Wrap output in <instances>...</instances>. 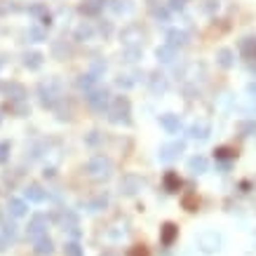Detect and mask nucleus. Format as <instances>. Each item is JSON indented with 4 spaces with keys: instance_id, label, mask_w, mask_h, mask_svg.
Wrapping results in <instances>:
<instances>
[{
    "instance_id": "nucleus-1",
    "label": "nucleus",
    "mask_w": 256,
    "mask_h": 256,
    "mask_svg": "<svg viewBox=\"0 0 256 256\" xmlns=\"http://www.w3.org/2000/svg\"><path fill=\"white\" fill-rule=\"evenodd\" d=\"M108 120L113 122V125H129L132 122V106H129V99L127 96H115L113 101H111V106L106 111Z\"/></svg>"
},
{
    "instance_id": "nucleus-2",
    "label": "nucleus",
    "mask_w": 256,
    "mask_h": 256,
    "mask_svg": "<svg viewBox=\"0 0 256 256\" xmlns=\"http://www.w3.org/2000/svg\"><path fill=\"white\" fill-rule=\"evenodd\" d=\"M85 171H87V176L94 179V181H106L108 176H111V171H113V165H111V160H108L106 155H94L85 165Z\"/></svg>"
},
{
    "instance_id": "nucleus-3",
    "label": "nucleus",
    "mask_w": 256,
    "mask_h": 256,
    "mask_svg": "<svg viewBox=\"0 0 256 256\" xmlns=\"http://www.w3.org/2000/svg\"><path fill=\"white\" fill-rule=\"evenodd\" d=\"M61 92H64V85L59 78H47L45 83H40V96L45 106H54V101L61 99Z\"/></svg>"
},
{
    "instance_id": "nucleus-4",
    "label": "nucleus",
    "mask_w": 256,
    "mask_h": 256,
    "mask_svg": "<svg viewBox=\"0 0 256 256\" xmlns=\"http://www.w3.org/2000/svg\"><path fill=\"white\" fill-rule=\"evenodd\" d=\"M198 247L204 254H216L221 249V235L216 233V230H207V233H202L198 237Z\"/></svg>"
},
{
    "instance_id": "nucleus-5",
    "label": "nucleus",
    "mask_w": 256,
    "mask_h": 256,
    "mask_svg": "<svg viewBox=\"0 0 256 256\" xmlns=\"http://www.w3.org/2000/svg\"><path fill=\"white\" fill-rule=\"evenodd\" d=\"M87 104L94 108V111H108L111 106V94H108V89H92V92H87Z\"/></svg>"
},
{
    "instance_id": "nucleus-6",
    "label": "nucleus",
    "mask_w": 256,
    "mask_h": 256,
    "mask_svg": "<svg viewBox=\"0 0 256 256\" xmlns=\"http://www.w3.org/2000/svg\"><path fill=\"white\" fill-rule=\"evenodd\" d=\"M183 150H186V141H171V143L162 146L158 158H160V162H171V160H176Z\"/></svg>"
},
{
    "instance_id": "nucleus-7",
    "label": "nucleus",
    "mask_w": 256,
    "mask_h": 256,
    "mask_svg": "<svg viewBox=\"0 0 256 256\" xmlns=\"http://www.w3.org/2000/svg\"><path fill=\"white\" fill-rule=\"evenodd\" d=\"M143 188V179L137 174H125L122 181H120V193L122 195H137Z\"/></svg>"
},
{
    "instance_id": "nucleus-8",
    "label": "nucleus",
    "mask_w": 256,
    "mask_h": 256,
    "mask_svg": "<svg viewBox=\"0 0 256 256\" xmlns=\"http://www.w3.org/2000/svg\"><path fill=\"white\" fill-rule=\"evenodd\" d=\"M45 233H47V216L35 214V216L31 219V224H28V237L40 240V237H45Z\"/></svg>"
},
{
    "instance_id": "nucleus-9",
    "label": "nucleus",
    "mask_w": 256,
    "mask_h": 256,
    "mask_svg": "<svg viewBox=\"0 0 256 256\" xmlns=\"http://www.w3.org/2000/svg\"><path fill=\"white\" fill-rule=\"evenodd\" d=\"M160 125L165 132L176 134V132L181 129V117L176 115V113H165V115H160Z\"/></svg>"
},
{
    "instance_id": "nucleus-10",
    "label": "nucleus",
    "mask_w": 256,
    "mask_h": 256,
    "mask_svg": "<svg viewBox=\"0 0 256 256\" xmlns=\"http://www.w3.org/2000/svg\"><path fill=\"white\" fill-rule=\"evenodd\" d=\"M209 134H212V127L204 120H198V122H193L191 127H188V137L191 139H207Z\"/></svg>"
},
{
    "instance_id": "nucleus-11",
    "label": "nucleus",
    "mask_w": 256,
    "mask_h": 256,
    "mask_svg": "<svg viewBox=\"0 0 256 256\" xmlns=\"http://www.w3.org/2000/svg\"><path fill=\"white\" fill-rule=\"evenodd\" d=\"M237 50L240 54L249 59V61H256V38H242L240 43H237Z\"/></svg>"
},
{
    "instance_id": "nucleus-12",
    "label": "nucleus",
    "mask_w": 256,
    "mask_h": 256,
    "mask_svg": "<svg viewBox=\"0 0 256 256\" xmlns=\"http://www.w3.org/2000/svg\"><path fill=\"white\" fill-rule=\"evenodd\" d=\"M207 170H209V162H207L204 155H193L191 160H188V171H191L193 176H200Z\"/></svg>"
},
{
    "instance_id": "nucleus-13",
    "label": "nucleus",
    "mask_w": 256,
    "mask_h": 256,
    "mask_svg": "<svg viewBox=\"0 0 256 256\" xmlns=\"http://www.w3.org/2000/svg\"><path fill=\"white\" fill-rule=\"evenodd\" d=\"M176 235H179V228L174 224H165L160 228V242L165 247H171L174 245V240H176Z\"/></svg>"
},
{
    "instance_id": "nucleus-14",
    "label": "nucleus",
    "mask_w": 256,
    "mask_h": 256,
    "mask_svg": "<svg viewBox=\"0 0 256 256\" xmlns=\"http://www.w3.org/2000/svg\"><path fill=\"white\" fill-rule=\"evenodd\" d=\"M188 43V33L186 31H179V28H171L170 33H167V45L170 47H183V45Z\"/></svg>"
},
{
    "instance_id": "nucleus-15",
    "label": "nucleus",
    "mask_w": 256,
    "mask_h": 256,
    "mask_svg": "<svg viewBox=\"0 0 256 256\" xmlns=\"http://www.w3.org/2000/svg\"><path fill=\"white\" fill-rule=\"evenodd\" d=\"M141 38H143L141 26H127V28L122 31V43H125V45H137Z\"/></svg>"
},
{
    "instance_id": "nucleus-16",
    "label": "nucleus",
    "mask_w": 256,
    "mask_h": 256,
    "mask_svg": "<svg viewBox=\"0 0 256 256\" xmlns=\"http://www.w3.org/2000/svg\"><path fill=\"white\" fill-rule=\"evenodd\" d=\"M24 195H26V200H31V202H45V200H47V191H43L38 183H31V186L24 191Z\"/></svg>"
},
{
    "instance_id": "nucleus-17",
    "label": "nucleus",
    "mask_w": 256,
    "mask_h": 256,
    "mask_svg": "<svg viewBox=\"0 0 256 256\" xmlns=\"http://www.w3.org/2000/svg\"><path fill=\"white\" fill-rule=\"evenodd\" d=\"M61 226H64V230H68L73 237H78V235H80V230H78V216H75L73 212L61 214Z\"/></svg>"
},
{
    "instance_id": "nucleus-18",
    "label": "nucleus",
    "mask_w": 256,
    "mask_h": 256,
    "mask_svg": "<svg viewBox=\"0 0 256 256\" xmlns=\"http://www.w3.org/2000/svg\"><path fill=\"white\" fill-rule=\"evenodd\" d=\"M155 57H158V61H162V64H171V61L176 59V50L165 43V45H160V47L155 50Z\"/></svg>"
},
{
    "instance_id": "nucleus-19",
    "label": "nucleus",
    "mask_w": 256,
    "mask_h": 256,
    "mask_svg": "<svg viewBox=\"0 0 256 256\" xmlns=\"http://www.w3.org/2000/svg\"><path fill=\"white\" fill-rule=\"evenodd\" d=\"M35 254L38 256H52L54 254V242L45 235L40 240H35Z\"/></svg>"
},
{
    "instance_id": "nucleus-20",
    "label": "nucleus",
    "mask_w": 256,
    "mask_h": 256,
    "mask_svg": "<svg viewBox=\"0 0 256 256\" xmlns=\"http://www.w3.org/2000/svg\"><path fill=\"white\" fill-rule=\"evenodd\" d=\"M148 85H150V89H153V94H162V92L167 89V78L162 73H153L148 78Z\"/></svg>"
},
{
    "instance_id": "nucleus-21",
    "label": "nucleus",
    "mask_w": 256,
    "mask_h": 256,
    "mask_svg": "<svg viewBox=\"0 0 256 256\" xmlns=\"http://www.w3.org/2000/svg\"><path fill=\"white\" fill-rule=\"evenodd\" d=\"M216 64L224 66V68H230V66L235 64V52L233 50H228V47L219 50V52H216Z\"/></svg>"
},
{
    "instance_id": "nucleus-22",
    "label": "nucleus",
    "mask_w": 256,
    "mask_h": 256,
    "mask_svg": "<svg viewBox=\"0 0 256 256\" xmlns=\"http://www.w3.org/2000/svg\"><path fill=\"white\" fill-rule=\"evenodd\" d=\"M94 35V28H92V24L89 22H83L78 28H75V40H89Z\"/></svg>"
},
{
    "instance_id": "nucleus-23",
    "label": "nucleus",
    "mask_w": 256,
    "mask_h": 256,
    "mask_svg": "<svg viewBox=\"0 0 256 256\" xmlns=\"http://www.w3.org/2000/svg\"><path fill=\"white\" fill-rule=\"evenodd\" d=\"M24 66H26V68H33V71L40 68V66H43V54L40 52H28L26 57H24Z\"/></svg>"
},
{
    "instance_id": "nucleus-24",
    "label": "nucleus",
    "mask_w": 256,
    "mask_h": 256,
    "mask_svg": "<svg viewBox=\"0 0 256 256\" xmlns=\"http://www.w3.org/2000/svg\"><path fill=\"white\" fill-rule=\"evenodd\" d=\"M96 80V75H92V73H85V75H80L78 80H75V85H78V89H85V92H92V85H94Z\"/></svg>"
},
{
    "instance_id": "nucleus-25",
    "label": "nucleus",
    "mask_w": 256,
    "mask_h": 256,
    "mask_svg": "<svg viewBox=\"0 0 256 256\" xmlns=\"http://www.w3.org/2000/svg\"><path fill=\"white\" fill-rule=\"evenodd\" d=\"M7 209H10L12 216H24V214L28 212V207H26V202L24 200H17V198H12L10 204H7Z\"/></svg>"
},
{
    "instance_id": "nucleus-26",
    "label": "nucleus",
    "mask_w": 256,
    "mask_h": 256,
    "mask_svg": "<svg viewBox=\"0 0 256 256\" xmlns=\"http://www.w3.org/2000/svg\"><path fill=\"white\" fill-rule=\"evenodd\" d=\"M101 7H104V0H83V12H87V14H94Z\"/></svg>"
},
{
    "instance_id": "nucleus-27",
    "label": "nucleus",
    "mask_w": 256,
    "mask_h": 256,
    "mask_svg": "<svg viewBox=\"0 0 256 256\" xmlns=\"http://www.w3.org/2000/svg\"><path fill=\"white\" fill-rule=\"evenodd\" d=\"M106 204H108V198L106 195H99V198H94L92 202H87V209H89V212H99V209H104Z\"/></svg>"
},
{
    "instance_id": "nucleus-28",
    "label": "nucleus",
    "mask_w": 256,
    "mask_h": 256,
    "mask_svg": "<svg viewBox=\"0 0 256 256\" xmlns=\"http://www.w3.org/2000/svg\"><path fill=\"white\" fill-rule=\"evenodd\" d=\"M179 186H181V181L176 179V174H174V171H170V174L165 176V188H167L170 193H174L176 188H179Z\"/></svg>"
},
{
    "instance_id": "nucleus-29",
    "label": "nucleus",
    "mask_w": 256,
    "mask_h": 256,
    "mask_svg": "<svg viewBox=\"0 0 256 256\" xmlns=\"http://www.w3.org/2000/svg\"><path fill=\"white\" fill-rule=\"evenodd\" d=\"M66 256H85V252H83V247L78 245V242H68V245L64 247Z\"/></svg>"
},
{
    "instance_id": "nucleus-30",
    "label": "nucleus",
    "mask_w": 256,
    "mask_h": 256,
    "mask_svg": "<svg viewBox=\"0 0 256 256\" xmlns=\"http://www.w3.org/2000/svg\"><path fill=\"white\" fill-rule=\"evenodd\" d=\"M214 153H216L219 160H235V155H237V153H233L230 148H219V150H214Z\"/></svg>"
},
{
    "instance_id": "nucleus-31",
    "label": "nucleus",
    "mask_w": 256,
    "mask_h": 256,
    "mask_svg": "<svg viewBox=\"0 0 256 256\" xmlns=\"http://www.w3.org/2000/svg\"><path fill=\"white\" fill-rule=\"evenodd\" d=\"M139 57H141L139 47H127V50H125V61H137Z\"/></svg>"
},
{
    "instance_id": "nucleus-32",
    "label": "nucleus",
    "mask_w": 256,
    "mask_h": 256,
    "mask_svg": "<svg viewBox=\"0 0 256 256\" xmlns=\"http://www.w3.org/2000/svg\"><path fill=\"white\" fill-rule=\"evenodd\" d=\"M242 134H245V137L256 134V120H247L245 125H242Z\"/></svg>"
},
{
    "instance_id": "nucleus-33",
    "label": "nucleus",
    "mask_w": 256,
    "mask_h": 256,
    "mask_svg": "<svg viewBox=\"0 0 256 256\" xmlns=\"http://www.w3.org/2000/svg\"><path fill=\"white\" fill-rule=\"evenodd\" d=\"M127 256H150V254H148V249H146L143 245H137V247H132V249H129Z\"/></svg>"
},
{
    "instance_id": "nucleus-34",
    "label": "nucleus",
    "mask_w": 256,
    "mask_h": 256,
    "mask_svg": "<svg viewBox=\"0 0 256 256\" xmlns=\"http://www.w3.org/2000/svg\"><path fill=\"white\" fill-rule=\"evenodd\" d=\"M117 87H132L134 85V80H129V75H117Z\"/></svg>"
},
{
    "instance_id": "nucleus-35",
    "label": "nucleus",
    "mask_w": 256,
    "mask_h": 256,
    "mask_svg": "<svg viewBox=\"0 0 256 256\" xmlns=\"http://www.w3.org/2000/svg\"><path fill=\"white\" fill-rule=\"evenodd\" d=\"M7 155H10V143L5 141V143H0V162L7 160Z\"/></svg>"
},
{
    "instance_id": "nucleus-36",
    "label": "nucleus",
    "mask_w": 256,
    "mask_h": 256,
    "mask_svg": "<svg viewBox=\"0 0 256 256\" xmlns=\"http://www.w3.org/2000/svg\"><path fill=\"white\" fill-rule=\"evenodd\" d=\"M122 2H127V0H122ZM113 10H115L117 14H122V12H129V5H120V0H115V2H113Z\"/></svg>"
},
{
    "instance_id": "nucleus-37",
    "label": "nucleus",
    "mask_w": 256,
    "mask_h": 256,
    "mask_svg": "<svg viewBox=\"0 0 256 256\" xmlns=\"http://www.w3.org/2000/svg\"><path fill=\"white\" fill-rule=\"evenodd\" d=\"M170 7L171 10H183L186 7V0H170Z\"/></svg>"
},
{
    "instance_id": "nucleus-38",
    "label": "nucleus",
    "mask_w": 256,
    "mask_h": 256,
    "mask_svg": "<svg viewBox=\"0 0 256 256\" xmlns=\"http://www.w3.org/2000/svg\"><path fill=\"white\" fill-rule=\"evenodd\" d=\"M183 204H186V207H188L191 212H195V198H193V195H188V198L183 200Z\"/></svg>"
},
{
    "instance_id": "nucleus-39",
    "label": "nucleus",
    "mask_w": 256,
    "mask_h": 256,
    "mask_svg": "<svg viewBox=\"0 0 256 256\" xmlns=\"http://www.w3.org/2000/svg\"><path fill=\"white\" fill-rule=\"evenodd\" d=\"M153 14H155L158 19H167V10H160V7H153Z\"/></svg>"
},
{
    "instance_id": "nucleus-40",
    "label": "nucleus",
    "mask_w": 256,
    "mask_h": 256,
    "mask_svg": "<svg viewBox=\"0 0 256 256\" xmlns=\"http://www.w3.org/2000/svg\"><path fill=\"white\" fill-rule=\"evenodd\" d=\"M99 31H101V33H106V35H108V33H111V24H104V22H101V26H99Z\"/></svg>"
},
{
    "instance_id": "nucleus-41",
    "label": "nucleus",
    "mask_w": 256,
    "mask_h": 256,
    "mask_svg": "<svg viewBox=\"0 0 256 256\" xmlns=\"http://www.w3.org/2000/svg\"><path fill=\"white\" fill-rule=\"evenodd\" d=\"M247 92H249V94H254V96H256V83H252V85L247 87Z\"/></svg>"
}]
</instances>
